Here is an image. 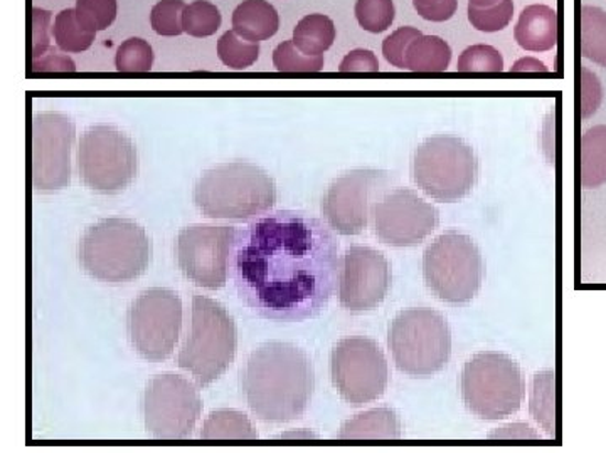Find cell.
<instances>
[{
    "instance_id": "cb8c5ba5",
    "label": "cell",
    "mask_w": 606,
    "mask_h": 453,
    "mask_svg": "<svg viewBox=\"0 0 606 453\" xmlns=\"http://www.w3.org/2000/svg\"><path fill=\"white\" fill-rule=\"evenodd\" d=\"M292 41L307 56H324L336 41V25L324 14L305 15L293 29Z\"/></svg>"
},
{
    "instance_id": "7bdbcfd3",
    "label": "cell",
    "mask_w": 606,
    "mask_h": 453,
    "mask_svg": "<svg viewBox=\"0 0 606 453\" xmlns=\"http://www.w3.org/2000/svg\"><path fill=\"white\" fill-rule=\"evenodd\" d=\"M76 66L68 56L51 49L40 59L33 60V73H75Z\"/></svg>"
},
{
    "instance_id": "ffe728a7",
    "label": "cell",
    "mask_w": 606,
    "mask_h": 453,
    "mask_svg": "<svg viewBox=\"0 0 606 453\" xmlns=\"http://www.w3.org/2000/svg\"><path fill=\"white\" fill-rule=\"evenodd\" d=\"M279 27V12L267 0H245L232 12V31L250 43L270 40Z\"/></svg>"
},
{
    "instance_id": "2e32d148",
    "label": "cell",
    "mask_w": 606,
    "mask_h": 453,
    "mask_svg": "<svg viewBox=\"0 0 606 453\" xmlns=\"http://www.w3.org/2000/svg\"><path fill=\"white\" fill-rule=\"evenodd\" d=\"M371 220L379 241L391 247H414L439 226L440 212L416 191L394 188L376 203Z\"/></svg>"
},
{
    "instance_id": "7c38bea8",
    "label": "cell",
    "mask_w": 606,
    "mask_h": 453,
    "mask_svg": "<svg viewBox=\"0 0 606 453\" xmlns=\"http://www.w3.org/2000/svg\"><path fill=\"white\" fill-rule=\"evenodd\" d=\"M332 383L350 407L382 397L389 382L388 362L379 344L364 336L344 338L331 354Z\"/></svg>"
},
{
    "instance_id": "d6986e66",
    "label": "cell",
    "mask_w": 606,
    "mask_h": 453,
    "mask_svg": "<svg viewBox=\"0 0 606 453\" xmlns=\"http://www.w3.org/2000/svg\"><path fill=\"white\" fill-rule=\"evenodd\" d=\"M560 37L558 12L550 5L534 4L521 12L513 40L529 53H545L556 47Z\"/></svg>"
},
{
    "instance_id": "d4e9b609",
    "label": "cell",
    "mask_w": 606,
    "mask_h": 453,
    "mask_svg": "<svg viewBox=\"0 0 606 453\" xmlns=\"http://www.w3.org/2000/svg\"><path fill=\"white\" fill-rule=\"evenodd\" d=\"M199 437L204 440H257L258 432L241 411L218 410L204 422Z\"/></svg>"
},
{
    "instance_id": "b9f144b4",
    "label": "cell",
    "mask_w": 606,
    "mask_h": 453,
    "mask_svg": "<svg viewBox=\"0 0 606 453\" xmlns=\"http://www.w3.org/2000/svg\"><path fill=\"white\" fill-rule=\"evenodd\" d=\"M340 73H379V60L369 49H354L344 57Z\"/></svg>"
},
{
    "instance_id": "484cf974",
    "label": "cell",
    "mask_w": 606,
    "mask_h": 453,
    "mask_svg": "<svg viewBox=\"0 0 606 453\" xmlns=\"http://www.w3.org/2000/svg\"><path fill=\"white\" fill-rule=\"evenodd\" d=\"M529 408L535 422L554 435L556 430V390H554V372H541L532 378Z\"/></svg>"
},
{
    "instance_id": "f6af8a7d",
    "label": "cell",
    "mask_w": 606,
    "mask_h": 453,
    "mask_svg": "<svg viewBox=\"0 0 606 453\" xmlns=\"http://www.w3.org/2000/svg\"><path fill=\"white\" fill-rule=\"evenodd\" d=\"M510 73H548L544 64L534 57H522L518 63L513 64Z\"/></svg>"
},
{
    "instance_id": "83f0119b",
    "label": "cell",
    "mask_w": 606,
    "mask_h": 453,
    "mask_svg": "<svg viewBox=\"0 0 606 453\" xmlns=\"http://www.w3.org/2000/svg\"><path fill=\"white\" fill-rule=\"evenodd\" d=\"M582 53L606 68V12L593 5L582 9Z\"/></svg>"
},
{
    "instance_id": "52a82bcc",
    "label": "cell",
    "mask_w": 606,
    "mask_h": 453,
    "mask_svg": "<svg viewBox=\"0 0 606 453\" xmlns=\"http://www.w3.org/2000/svg\"><path fill=\"white\" fill-rule=\"evenodd\" d=\"M465 407L481 420L518 413L526 395L518 363L499 351H481L465 363L461 378Z\"/></svg>"
},
{
    "instance_id": "30bf717a",
    "label": "cell",
    "mask_w": 606,
    "mask_h": 453,
    "mask_svg": "<svg viewBox=\"0 0 606 453\" xmlns=\"http://www.w3.org/2000/svg\"><path fill=\"white\" fill-rule=\"evenodd\" d=\"M79 177L100 194L126 190L137 175L139 158L132 140L111 124H95L83 133L78 148Z\"/></svg>"
},
{
    "instance_id": "d6a6232c",
    "label": "cell",
    "mask_w": 606,
    "mask_h": 453,
    "mask_svg": "<svg viewBox=\"0 0 606 453\" xmlns=\"http://www.w3.org/2000/svg\"><path fill=\"white\" fill-rule=\"evenodd\" d=\"M273 66L280 73H321L324 69V56H307L293 41H283L273 51Z\"/></svg>"
},
{
    "instance_id": "277c9868",
    "label": "cell",
    "mask_w": 606,
    "mask_h": 453,
    "mask_svg": "<svg viewBox=\"0 0 606 453\" xmlns=\"http://www.w3.org/2000/svg\"><path fill=\"white\" fill-rule=\"evenodd\" d=\"M83 269L108 284H123L145 273L152 261V241L130 219L111 217L88 226L78 245Z\"/></svg>"
},
{
    "instance_id": "9a60e30c",
    "label": "cell",
    "mask_w": 606,
    "mask_h": 453,
    "mask_svg": "<svg viewBox=\"0 0 606 453\" xmlns=\"http://www.w3.org/2000/svg\"><path fill=\"white\" fill-rule=\"evenodd\" d=\"M235 226H187L177 235V263L184 276L206 289H219L228 280Z\"/></svg>"
},
{
    "instance_id": "3957f363",
    "label": "cell",
    "mask_w": 606,
    "mask_h": 453,
    "mask_svg": "<svg viewBox=\"0 0 606 453\" xmlns=\"http://www.w3.org/2000/svg\"><path fill=\"white\" fill-rule=\"evenodd\" d=\"M277 199L273 178L248 162L216 165L194 185V203L209 219H258L275 206Z\"/></svg>"
},
{
    "instance_id": "1f68e13d",
    "label": "cell",
    "mask_w": 606,
    "mask_h": 453,
    "mask_svg": "<svg viewBox=\"0 0 606 453\" xmlns=\"http://www.w3.org/2000/svg\"><path fill=\"white\" fill-rule=\"evenodd\" d=\"M120 73H149L154 66V51L147 41L140 37H130L117 51L115 59Z\"/></svg>"
},
{
    "instance_id": "f35d334b",
    "label": "cell",
    "mask_w": 606,
    "mask_h": 453,
    "mask_svg": "<svg viewBox=\"0 0 606 453\" xmlns=\"http://www.w3.org/2000/svg\"><path fill=\"white\" fill-rule=\"evenodd\" d=\"M582 117L589 118L598 111L603 100V88L598 76L589 71L588 68H582Z\"/></svg>"
},
{
    "instance_id": "bcb514c9",
    "label": "cell",
    "mask_w": 606,
    "mask_h": 453,
    "mask_svg": "<svg viewBox=\"0 0 606 453\" xmlns=\"http://www.w3.org/2000/svg\"><path fill=\"white\" fill-rule=\"evenodd\" d=\"M502 0H468V5L477 9H487L494 8V5L499 4Z\"/></svg>"
},
{
    "instance_id": "4316f807",
    "label": "cell",
    "mask_w": 606,
    "mask_h": 453,
    "mask_svg": "<svg viewBox=\"0 0 606 453\" xmlns=\"http://www.w3.org/2000/svg\"><path fill=\"white\" fill-rule=\"evenodd\" d=\"M53 36L57 47L65 53H83L94 44L97 32L89 31L79 22L76 9H65L56 15Z\"/></svg>"
},
{
    "instance_id": "f546056e",
    "label": "cell",
    "mask_w": 606,
    "mask_h": 453,
    "mask_svg": "<svg viewBox=\"0 0 606 453\" xmlns=\"http://www.w3.org/2000/svg\"><path fill=\"white\" fill-rule=\"evenodd\" d=\"M221 24V12L207 0H196L193 4L187 5L184 15H182L184 32L193 37L215 36Z\"/></svg>"
},
{
    "instance_id": "74e56055",
    "label": "cell",
    "mask_w": 606,
    "mask_h": 453,
    "mask_svg": "<svg viewBox=\"0 0 606 453\" xmlns=\"http://www.w3.org/2000/svg\"><path fill=\"white\" fill-rule=\"evenodd\" d=\"M420 36H423V32H421L420 29L410 27V25H404V27H400L398 31L392 32L391 36L386 37L385 43H382V54H385L386 60L392 64L394 68L407 71V66H404V54H407L411 41Z\"/></svg>"
},
{
    "instance_id": "d590c367",
    "label": "cell",
    "mask_w": 606,
    "mask_h": 453,
    "mask_svg": "<svg viewBox=\"0 0 606 453\" xmlns=\"http://www.w3.org/2000/svg\"><path fill=\"white\" fill-rule=\"evenodd\" d=\"M187 5L182 0H161L150 12V24L159 36H181L184 32L182 15Z\"/></svg>"
},
{
    "instance_id": "60d3db41",
    "label": "cell",
    "mask_w": 606,
    "mask_h": 453,
    "mask_svg": "<svg viewBox=\"0 0 606 453\" xmlns=\"http://www.w3.org/2000/svg\"><path fill=\"white\" fill-rule=\"evenodd\" d=\"M51 12L33 9V60L40 59L50 49Z\"/></svg>"
},
{
    "instance_id": "f1b7e54d",
    "label": "cell",
    "mask_w": 606,
    "mask_h": 453,
    "mask_svg": "<svg viewBox=\"0 0 606 453\" xmlns=\"http://www.w3.org/2000/svg\"><path fill=\"white\" fill-rule=\"evenodd\" d=\"M260 44L242 40L235 31H228L219 37L218 57L228 68L242 71L257 63Z\"/></svg>"
},
{
    "instance_id": "4fadbf2b",
    "label": "cell",
    "mask_w": 606,
    "mask_h": 453,
    "mask_svg": "<svg viewBox=\"0 0 606 453\" xmlns=\"http://www.w3.org/2000/svg\"><path fill=\"white\" fill-rule=\"evenodd\" d=\"M201 413L203 398L190 379L174 373L150 379L143 395V417L152 439H187Z\"/></svg>"
},
{
    "instance_id": "e575fe53",
    "label": "cell",
    "mask_w": 606,
    "mask_h": 453,
    "mask_svg": "<svg viewBox=\"0 0 606 453\" xmlns=\"http://www.w3.org/2000/svg\"><path fill=\"white\" fill-rule=\"evenodd\" d=\"M117 0H76L79 22L89 31H105L117 19Z\"/></svg>"
},
{
    "instance_id": "ba28073f",
    "label": "cell",
    "mask_w": 606,
    "mask_h": 453,
    "mask_svg": "<svg viewBox=\"0 0 606 453\" xmlns=\"http://www.w3.org/2000/svg\"><path fill=\"white\" fill-rule=\"evenodd\" d=\"M485 264L470 235L450 229L423 254L424 283L436 298L448 305H467L484 283Z\"/></svg>"
},
{
    "instance_id": "5b68a950",
    "label": "cell",
    "mask_w": 606,
    "mask_h": 453,
    "mask_svg": "<svg viewBox=\"0 0 606 453\" xmlns=\"http://www.w3.org/2000/svg\"><path fill=\"white\" fill-rule=\"evenodd\" d=\"M238 350V328L232 316L215 299L193 298V322L186 341L178 351L177 363L207 386L231 366Z\"/></svg>"
},
{
    "instance_id": "e0dca14e",
    "label": "cell",
    "mask_w": 606,
    "mask_h": 453,
    "mask_svg": "<svg viewBox=\"0 0 606 453\" xmlns=\"http://www.w3.org/2000/svg\"><path fill=\"white\" fill-rule=\"evenodd\" d=\"M75 121L63 113H40L33 118V187L54 191L72 181V148Z\"/></svg>"
},
{
    "instance_id": "5bb4252c",
    "label": "cell",
    "mask_w": 606,
    "mask_h": 453,
    "mask_svg": "<svg viewBox=\"0 0 606 453\" xmlns=\"http://www.w3.org/2000/svg\"><path fill=\"white\" fill-rule=\"evenodd\" d=\"M388 172L359 168L332 181L322 199V216L332 231L357 235L369 225L372 209L388 191Z\"/></svg>"
},
{
    "instance_id": "603a6c76",
    "label": "cell",
    "mask_w": 606,
    "mask_h": 453,
    "mask_svg": "<svg viewBox=\"0 0 606 453\" xmlns=\"http://www.w3.org/2000/svg\"><path fill=\"white\" fill-rule=\"evenodd\" d=\"M582 185L598 188L606 184V124L589 128L582 136Z\"/></svg>"
},
{
    "instance_id": "ab89813d",
    "label": "cell",
    "mask_w": 606,
    "mask_h": 453,
    "mask_svg": "<svg viewBox=\"0 0 606 453\" xmlns=\"http://www.w3.org/2000/svg\"><path fill=\"white\" fill-rule=\"evenodd\" d=\"M414 11L430 22H445L455 15L458 0H413Z\"/></svg>"
},
{
    "instance_id": "7402d4cb",
    "label": "cell",
    "mask_w": 606,
    "mask_h": 453,
    "mask_svg": "<svg viewBox=\"0 0 606 453\" xmlns=\"http://www.w3.org/2000/svg\"><path fill=\"white\" fill-rule=\"evenodd\" d=\"M452 60L448 43L439 36H420L411 41L404 66L411 73H445Z\"/></svg>"
},
{
    "instance_id": "44dd1931",
    "label": "cell",
    "mask_w": 606,
    "mask_h": 453,
    "mask_svg": "<svg viewBox=\"0 0 606 453\" xmlns=\"http://www.w3.org/2000/svg\"><path fill=\"white\" fill-rule=\"evenodd\" d=\"M340 440H400L403 426L397 411L391 408H375L364 411L344 423Z\"/></svg>"
},
{
    "instance_id": "ee69618b",
    "label": "cell",
    "mask_w": 606,
    "mask_h": 453,
    "mask_svg": "<svg viewBox=\"0 0 606 453\" xmlns=\"http://www.w3.org/2000/svg\"><path fill=\"white\" fill-rule=\"evenodd\" d=\"M490 439H539L538 433L532 432L531 427L528 426H512L507 429H500L499 432L493 433Z\"/></svg>"
},
{
    "instance_id": "8fae6325",
    "label": "cell",
    "mask_w": 606,
    "mask_h": 453,
    "mask_svg": "<svg viewBox=\"0 0 606 453\" xmlns=\"http://www.w3.org/2000/svg\"><path fill=\"white\" fill-rule=\"evenodd\" d=\"M182 316V301L174 290H143L127 311V331L137 353L150 362L167 360L181 336Z\"/></svg>"
},
{
    "instance_id": "4dcf8cb0",
    "label": "cell",
    "mask_w": 606,
    "mask_h": 453,
    "mask_svg": "<svg viewBox=\"0 0 606 453\" xmlns=\"http://www.w3.org/2000/svg\"><path fill=\"white\" fill-rule=\"evenodd\" d=\"M354 14L364 31L381 34L391 27L397 9L392 0H357Z\"/></svg>"
},
{
    "instance_id": "ac0fdd59",
    "label": "cell",
    "mask_w": 606,
    "mask_h": 453,
    "mask_svg": "<svg viewBox=\"0 0 606 453\" xmlns=\"http://www.w3.org/2000/svg\"><path fill=\"white\" fill-rule=\"evenodd\" d=\"M391 266L382 252L364 245H350L343 257L339 301L347 311L378 308L391 287Z\"/></svg>"
},
{
    "instance_id": "9c48e42d",
    "label": "cell",
    "mask_w": 606,
    "mask_h": 453,
    "mask_svg": "<svg viewBox=\"0 0 606 453\" xmlns=\"http://www.w3.org/2000/svg\"><path fill=\"white\" fill-rule=\"evenodd\" d=\"M477 155L458 136H432L414 152V184L439 202L452 203L464 199L477 184Z\"/></svg>"
},
{
    "instance_id": "8d00e7d4",
    "label": "cell",
    "mask_w": 606,
    "mask_h": 453,
    "mask_svg": "<svg viewBox=\"0 0 606 453\" xmlns=\"http://www.w3.org/2000/svg\"><path fill=\"white\" fill-rule=\"evenodd\" d=\"M513 18L512 0H502L494 8L477 9L468 5V21L480 32L504 31Z\"/></svg>"
},
{
    "instance_id": "8992f818",
    "label": "cell",
    "mask_w": 606,
    "mask_h": 453,
    "mask_svg": "<svg viewBox=\"0 0 606 453\" xmlns=\"http://www.w3.org/2000/svg\"><path fill=\"white\" fill-rule=\"evenodd\" d=\"M388 344L401 373L429 378L450 362L452 331L445 316L435 309H404L392 319Z\"/></svg>"
},
{
    "instance_id": "7a4b0ae2",
    "label": "cell",
    "mask_w": 606,
    "mask_h": 453,
    "mask_svg": "<svg viewBox=\"0 0 606 453\" xmlns=\"http://www.w3.org/2000/svg\"><path fill=\"white\" fill-rule=\"evenodd\" d=\"M241 390L261 422H292L305 413L314 397V363L295 344H261L241 369Z\"/></svg>"
},
{
    "instance_id": "836d02e7",
    "label": "cell",
    "mask_w": 606,
    "mask_h": 453,
    "mask_svg": "<svg viewBox=\"0 0 606 453\" xmlns=\"http://www.w3.org/2000/svg\"><path fill=\"white\" fill-rule=\"evenodd\" d=\"M458 73H502L504 57L496 47L475 44L458 57Z\"/></svg>"
},
{
    "instance_id": "6da1fadb",
    "label": "cell",
    "mask_w": 606,
    "mask_h": 453,
    "mask_svg": "<svg viewBox=\"0 0 606 453\" xmlns=\"http://www.w3.org/2000/svg\"><path fill=\"white\" fill-rule=\"evenodd\" d=\"M340 270L331 226L300 210H277L238 231L229 264L239 299L275 321L321 314L336 295Z\"/></svg>"
}]
</instances>
